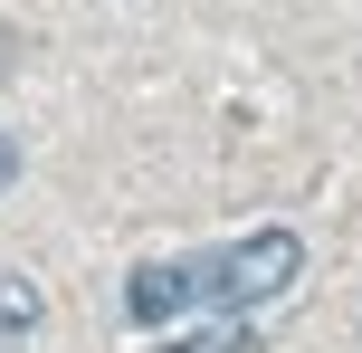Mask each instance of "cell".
Segmentation results:
<instances>
[{
	"label": "cell",
	"instance_id": "3957f363",
	"mask_svg": "<svg viewBox=\"0 0 362 353\" xmlns=\"http://www.w3.org/2000/svg\"><path fill=\"white\" fill-rule=\"evenodd\" d=\"M38 316H48V306H38V287H29V277H0V344H29Z\"/></svg>",
	"mask_w": 362,
	"mask_h": 353
},
{
	"label": "cell",
	"instance_id": "7a4b0ae2",
	"mask_svg": "<svg viewBox=\"0 0 362 353\" xmlns=\"http://www.w3.org/2000/svg\"><path fill=\"white\" fill-rule=\"evenodd\" d=\"M191 306H200V258H153V267L124 277V316L134 325H172Z\"/></svg>",
	"mask_w": 362,
	"mask_h": 353
},
{
	"label": "cell",
	"instance_id": "6da1fadb",
	"mask_svg": "<svg viewBox=\"0 0 362 353\" xmlns=\"http://www.w3.org/2000/svg\"><path fill=\"white\" fill-rule=\"evenodd\" d=\"M296 277H305V239H296V229H248L238 248L200 258V306L248 316V306H276Z\"/></svg>",
	"mask_w": 362,
	"mask_h": 353
},
{
	"label": "cell",
	"instance_id": "5b68a950",
	"mask_svg": "<svg viewBox=\"0 0 362 353\" xmlns=\"http://www.w3.org/2000/svg\"><path fill=\"white\" fill-rule=\"evenodd\" d=\"M0 182H19V144H10V134H0Z\"/></svg>",
	"mask_w": 362,
	"mask_h": 353
},
{
	"label": "cell",
	"instance_id": "277c9868",
	"mask_svg": "<svg viewBox=\"0 0 362 353\" xmlns=\"http://www.w3.org/2000/svg\"><path fill=\"white\" fill-rule=\"evenodd\" d=\"M163 353H257V335L248 325H210V335H172Z\"/></svg>",
	"mask_w": 362,
	"mask_h": 353
}]
</instances>
